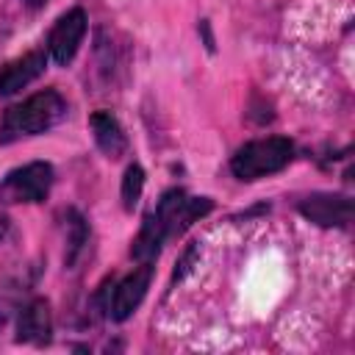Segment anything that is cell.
I'll return each instance as SVG.
<instances>
[{"label": "cell", "instance_id": "obj_1", "mask_svg": "<svg viewBox=\"0 0 355 355\" xmlns=\"http://www.w3.org/2000/svg\"><path fill=\"white\" fill-rule=\"evenodd\" d=\"M67 111L64 97L55 89H42L22 103L11 105L0 119V144H11L17 139H28L50 130Z\"/></svg>", "mask_w": 355, "mask_h": 355}, {"label": "cell", "instance_id": "obj_2", "mask_svg": "<svg viewBox=\"0 0 355 355\" xmlns=\"http://www.w3.org/2000/svg\"><path fill=\"white\" fill-rule=\"evenodd\" d=\"M291 158H294V144L286 136H266L241 144L230 158V172L239 180H261L288 166Z\"/></svg>", "mask_w": 355, "mask_h": 355}, {"label": "cell", "instance_id": "obj_3", "mask_svg": "<svg viewBox=\"0 0 355 355\" xmlns=\"http://www.w3.org/2000/svg\"><path fill=\"white\" fill-rule=\"evenodd\" d=\"M53 180L55 172L47 161H31L25 166H17L0 180V202H42L47 200Z\"/></svg>", "mask_w": 355, "mask_h": 355}, {"label": "cell", "instance_id": "obj_4", "mask_svg": "<svg viewBox=\"0 0 355 355\" xmlns=\"http://www.w3.org/2000/svg\"><path fill=\"white\" fill-rule=\"evenodd\" d=\"M211 208L214 202L208 197H189L183 189H169L161 194L153 216L161 222L166 236H175V233H183L194 219L205 216Z\"/></svg>", "mask_w": 355, "mask_h": 355}, {"label": "cell", "instance_id": "obj_5", "mask_svg": "<svg viewBox=\"0 0 355 355\" xmlns=\"http://www.w3.org/2000/svg\"><path fill=\"white\" fill-rule=\"evenodd\" d=\"M86 22L89 19H86V11L80 6L64 11L55 19V25L47 36V53L58 67L72 64V58L78 55V50L83 44V36H86Z\"/></svg>", "mask_w": 355, "mask_h": 355}, {"label": "cell", "instance_id": "obj_6", "mask_svg": "<svg viewBox=\"0 0 355 355\" xmlns=\"http://www.w3.org/2000/svg\"><path fill=\"white\" fill-rule=\"evenodd\" d=\"M300 214L319 227H347L352 222V200L344 194L316 191L300 202Z\"/></svg>", "mask_w": 355, "mask_h": 355}, {"label": "cell", "instance_id": "obj_7", "mask_svg": "<svg viewBox=\"0 0 355 355\" xmlns=\"http://www.w3.org/2000/svg\"><path fill=\"white\" fill-rule=\"evenodd\" d=\"M150 277H153V266H150V261H144L128 277H122L116 283L111 305H108V313L114 322H125L128 316H133V311L141 305V300L150 288Z\"/></svg>", "mask_w": 355, "mask_h": 355}, {"label": "cell", "instance_id": "obj_8", "mask_svg": "<svg viewBox=\"0 0 355 355\" xmlns=\"http://www.w3.org/2000/svg\"><path fill=\"white\" fill-rule=\"evenodd\" d=\"M47 69V53L44 50H28L19 58L0 67V97H11L31 86L42 72Z\"/></svg>", "mask_w": 355, "mask_h": 355}, {"label": "cell", "instance_id": "obj_9", "mask_svg": "<svg viewBox=\"0 0 355 355\" xmlns=\"http://www.w3.org/2000/svg\"><path fill=\"white\" fill-rule=\"evenodd\" d=\"M89 128L94 136V144L100 147V153L105 158H122L128 150V136L119 125V119L108 111H94L89 116Z\"/></svg>", "mask_w": 355, "mask_h": 355}, {"label": "cell", "instance_id": "obj_10", "mask_svg": "<svg viewBox=\"0 0 355 355\" xmlns=\"http://www.w3.org/2000/svg\"><path fill=\"white\" fill-rule=\"evenodd\" d=\"M53 333V319H50V305L44 300H33L22 308L17 319V338L28 344H47Z\"/></svg>", "mask_w": 355, "mask_h": 355}, {"label": "cell", "instance_id": "obj_11", "mask_svg": "<svg viewBox=\"0 0 355 355\" xmlns=\"http://www.w3.org/2000/svg\"><path fill=\"white\" fill-rule=\"evenodd\" d=\"M164 239H166V233H164L161 222H158L155 216H147L144 225H141V230H139V236H136V241H133V247H130V255H133L139 263H144V261L153 263V258L158 255Z\"/></svg>", "mask_w": 355, "mask_h": 355}, {"label": "cell", "instance_id": "obj_12", "mask_svg": "<svg viewBox=\"0 0 355 355\" xmlns=\"http://www.w3.org/2000/svg\"><path fill=\"white\" fill-rule=\"evenodd\" d=\"M141 189H144V169L139 166V164H130L128 169H125V175H122V205H125V211H133L136 205H139V200H141Z\"/></svg>", "mask_w": 355, "mask_h": 355}, {"label": "cell", "instance_id": "obj_13", "mask_svg": "<svg viewBox=\"0 0 355 355\" xmlns=\"http://www.w3.org/2000/svg\"><path fill=\"white\" fill-rule=\"evenodd\" d=\"M194 255H197V247H189L186 252H183V261L178 263V269H175V280H180L189 269H191V261H194Z\"/></svg>", "mask_w": 355, "mask_h": 355}, {"label": "cell", "instance_id": "obj_14", "mask_svg": "<svg viewBox=\"0 0 355 355\" xmlns=\"http://www.w3.org/2000/svg\"><path fill=\"white\" fill-rule=\"evenodd\" d=\"M6 233H8V219H6L3 214H0V239H3Z\"/></svg>", "mask_w": 355, "mask_h": 355}, {"label": "cell", "instance_id": "obj_15", "mask_svg": "<svg viewBox=\"0 0 355 355\" xmlns=\"http://www.w3.org/2000/svg\"><path fill=\"white\" fill-rule=\"evenodd\" d=\"M25 3H28V6H31V8H42V6H44V3H47V0H25Z\"/></svg>", "mask_w": 355, "mask_h": 355}]
</instances>
